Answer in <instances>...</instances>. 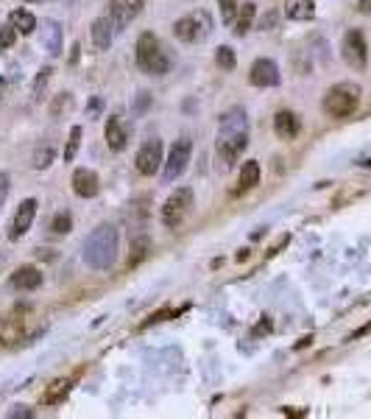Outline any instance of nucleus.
Here are the masks:
<instances>
[{"mask_svg":"<svg viewBox=\"0 0 371 419\" xmlns=\"http://www.w3.org/2000/svg\"><path fill=\"white\" fill-rule=\"evenodd\" d=\"M115 260H117V229L112 224H101L84 240V263L90 269L106 271Z\"/></svg>","mask_w":371,"mask_h":419,"instance_id":"f257e3e1","label":"nucleus"},{"mask_svg":"<svg viewBox=\"0 0 371 419\" xmlns=\"http://www.w3.org/2000/svg\"><path fill=\"white\" fill-rule=\"evenodd\" d=\"M137 67L148 76H165L171 70V59L165 56L159 39L151 31L140 34V39H137Z\"/></svg>","mask_w":371,"mask_h":419,"instance_id":"f03ea898","label":"nucleus"},{"mask_svg":"<svg viewBox=\"0 0 371 419\" xmlns=\"http://www.w3.org/2000/svg\"><path fill=\"white\" fill-rule=\"evenodd\" d=\"M360 104V90L355 84H335L333 90L324 95V112L329 117H349Z\"/></svg>","mask_w":371,"mask_h":419,"instance_id":"7ed1b4c3","label":"nucleus"},{"mask_svg":"<svg viewBox=\"0 0 371 419\" xmlns=\"http://www.w3.org/2000/svg\"><path fill=\"white\" fill-rule=\"evenodd\" d=\"M173 34L182 42H204L213 34V17L207 12H193L173 23Z\"/></svg>","mask_w":371,"mask_h":419,"instance_id":"20e7f679","label":"nucleus"},{"mask_svg":"<svg viewBox=\"0 0 371 419\" xmlns=\"http://www.w3.org/2000/svg\"><path fill=\"white\" fill-rule=\"evenodd\" d=\"M193 207V190L190 188H176V193L168 196V201L162 204V224L165 227H179L184 221V216Z\"/></svg>","mask_w":371,"mask_h":419,"instance_id":"39448f33","label":"nucleus"},{"mask_svg":"<svg viewBox=\"0 0 371 419\" xmlns=\"http://www.w3.org/2000/svg\"><path fill=\"white\" fill-rule=\"evenodd\" d=\"M190 154H193V143H190V137H182V140L173 143L168 159H165V165H162V177H165V182H176V179L187 171Z\"/></svg>","mask_w":371,"mask_h":419,"instance_id":"423d86ee","label":"nucleus"},{"mask_svg":"<svg viewBox=\"0 0 371 419\" xmlns=\"http://www.w3.org/2000/svg\"><path fill=\"white\" fill-rule=\"evenodd\" d=\"M249 146V132H218V157L224 162V168H232L237 162V157Z\"/></svg>","mask_w":371,"mask_h":419,"instance_id":"0eeeda50","label":"nucleus"},{"mask_svg":"<svg viewBox=\"0 0 371 419\" xmlns=\"http://www.w3.org/2000/svg\"><path fill=\"white\" fill-rule=\"evenodd\" d=\"M341 54H344L346 65L355 67V70H363V67L368 65V45H366L363 31H357V28L346 31L344 45H341Z\"/></svg>","mask_w":371,"mask_h":419,"instance_id":"6e6552de","label":"nucleus"},{"mask_svg":"<svg viewBox=\"0 0 371 419\" xmlns=\"http://www.w3.org/2000/svg\"><path fill=\"white\" fill-rule=\"evenodd\" d=\"M145 0H112L109 3V20L115 25V31H126L143 12Z\"/></svg>","mask_w":371,"mask_h":419,"instance_id":"1a4fd4ad","label":"nucleus"},{"mask_svg":"<svg viewBox=\"0 0 371 419\" xmlns=\"http://www.w3.org/2000/svg\"><path fill=\"white\" fill-rule=\"evenodd\" d=\"M134 165H137V171H140L143 177H154L159 168L165 165V159H162V143H159V140H148V143L137 151Z\"/></svg>","mask_w":371,"mask_h":419,"instance_id":"9d476101","label":"nucleus"},{"mask_svg":"<svg viewBox=\"0 0 371 419\" xmlns=\"http://www.w3.org/2000/svg\"><path fill=\"white\" fill-rule=\"evenodd\" d=\"M36 199H25L20 207H17V213H14V218H12V227H9V240H20L28 229H31V224H34V216H36Z\"/></svg>","mask_w":371,"mask_h":419,"instance_id":"9b49d317","label":"nucleus"},{"mask_svg":"<svg viewBox=\"0 0 371 419\" xmlns=\"http://www.w3.org/2000/svg\"><path fill=\"white\" fill-rule=\"evenodd\" d=\"M249 78H252L254 87H276V84L282 81L279 67H276V62H274V59H257V62L252 65Z\"/></svg>","mask_w":371,"mask_h":419,"instance_id":"f8f14e48","label":"nucleus"},{"mask_svg":"<svg viewBox=\"0 0 371 419\" xmlns=\"http://www.w3.org/2000/svg\"><path fill=\"white\" fill-rule=\"evenodd\" d=\"M73 190H75V196H81V199H95L98 190H101L98 174L90 171V168H78V171L73 174Z\"/></svg>","mask_w":371,"mask_h":419,"instance_id":"ddd939ff","label":"nucleus"},{"mask_svg":"<svg viewBox=\"0 0 371 419\" xmlns=\"http://www.w3.org/2000/svg\"><path fill=\"white\" fill-rule=\"evenodd\" d=\"M299 129H302V123H299V117L294 112H287V109L276 112V117H274V132H276L279 140H294L299 135Z\"/></svg>","mask_w":371,"mask_h":419,"instance_id":"4468645a","label":"nucleus"},{"mask_svg":"<svg viewBox=\"0 0 371 419\" xmlns=\"http://www.w3.org/2000/svg\"><path fill=\"white\" fill-rule=\"evenodd\" d=\"M106 146L112 148V151H123V148H126V143H129V129H126V126H123V120L120 117H109L106 120Z\"/></svg>","mask_w":371,"mask_h":419,"instance_id":"2eb2a0df","label":"nucleus"},{"mask_svg":"<svg viewBox=\"0 0 371 419\" xmlns=\"http://www.w3.org/2000/svg\"><path fill=\"white\" fill-rule=\"evenodd\" d=\"M12 285L17 291H36L39 285H43V271L34 269V266H20L12 274Z\"/></svg>","mask_w":371,"mask_h":419,"instance_id":"dca6fc26","label":"nucleus"},{"mask_svg":"<svg viewBox=\"0 0 371 419\" xmlns=\"http://www.w3.org/2000/svg\"><path fill=\"white\" fill-rule=\"evenodd\" d=\"M43 48L51 56H59L62 54V28H59V23H53V20H45L43 23Z\"/></svg>","mask_w":371,"mask_h":419,"instance_id":"f3484780","label":"nucleus"},{"mask_svg":"<svg viewBox=\"0 0 371 419\" xmlns=\"http://www.w3.org/2000/svg\"><path fill=\"white\" fill-rule=\"evenodd\" d=\"M112 31H115V25H112L109 17H98L93 23V42H95L98 51H109V45H112Z\"/></svg>","mask_w":371,"mask_h":419,"instance_id":"a211bd4d","label":"nucleus"},{"mask_svg":"<svg viewBox=\"0 0 371 419\" xmlns=\"http://www.w3.org/2000/svg\"><path fill=\"white\" fill-rule=\"evenodd\" d=\"M260 185V162L257 159H249V162H243V171H240V188L237 193H249Z\"/></svg>","mask_w":371,"mask_h":419,"instance_id":"6ab92c4d","label":"nucleus"},{"mask_svg":"<svg viewBox=\"0 0 371 419\" xmlns=\"http://www.w3.org/2000/svg\"><path fill=\"white\" fill-rule=\"evenodd\" d=\"M20 335H23V319L17 321L14 316H9L3 324H0V344H17L20 341Z\"/></svg>","mask_w":371,"mask_h":419,"instance_id":"aec40b11","label":"nucleus"},{"mask_svg":"<svg viewBox=\"0 0 371 419\" xmlns=\"http://www.w3.org/2000/svg\"><path fill=\"white\" fill-rule=\"evenodd\" d=\"M9 23H12L20 34H25V36L36 31V17H34L31 12H25V9H14L12 17H9Z\"/></svg>","mask_w":371,"mask_h":419,"instance_id":"412c9836","label":"nucleus"},{"mask_svg":"<svg viewBox=\"0 0 371 419\" xmlns=\"http://www.w3.org/2000/svg\"><path fill=\"white\" fill-rule=\"evenodd\" d=\"M254 14H257L254 3H243V6H240V12H237V23H235V34H237V36H243L246 31L252 28V23H254Z\"/></svg>","mask_w":371,"mask_h":419,"instance_id":"4be33fe9","label":"nucleus"},{"mask_svg":"<svg viewBox=\"0 0 371 419\" xmlns=\"http://www.w3.org/2000/svg\"><path fill=\"white\" fill-rule=\"evenodd\" d=\"M70 386H73V381H56V383H53V386L45 392V397H43V400H45L48 405H56V403H62V400L70 394Z\"/></svg>","mask_w":371,"mask_h":419,"instance_id":"5701e85b","label":"nucleus"},{"mask_svg":"<svg viewBox=\"0 0 371 419\" xmlns=\"http://www.w3.org/2000/svg\"><path fill=\"white\" fill-rule=\"evenodd\" d=\"M148 249H151V243H148V238L143 235V238H137L134 243H132V255H129V269H134L137 263H143L145 258H148Z\"/></svg>","mask_w":371,"mask_h":419,"instance_id":"b1692460","label":"nucleus"},{"mask_svg":"<svg viewBox=\"0 0 371 419\" xmlns=\"http://www.w3.org/2000/svg\"><path fill=\"white\" fill-rule=\"evenodd\" d=\"M53 157H56V148H53L51 143L39 146V148L34 151V168H36V171H43V168H48V165L53 162Z\"/></svg>","mask_w":371,"mask_h":419,"instance_id":"393cba45","label":"nucleus"},{"mask_svg":"<svg viewBox=\"0 0 371 419\" xmlns=\"http://www.w3.org/2000/svg\"><path fill=\"white\" fill-rule=\"evenodd\" d=\"M313 14H315V3H313V0H299L294 9H287V17H291V20H313Z\"/></svg>","mask_w":371,"mask_h":419,"instance_id":"a878e982","label":"nucleus"},{"mask_svg":"<svg viewBox=\"0 0 371 419\" xmlns=\"http://www.w3.org/2000/svg\"><path fill=\"white\" fill-rule=\"evenodd\" d=\"M215 62H218V67H221V70H226V73H229V70H235V65H237V62H235V51H232V48H226V45H221V48L215 51Z\"/></svg>","mask_w":371,"mask_h":419,"instance_id":"bb28decb","label":"nucleus"},{"mask_svg":"<svg viewBox=\"0 0 371 419\" xmlns=\"http://www.w3.org/2000/svg\"><path fill=\"white\" fill-rule=\"evenodd\" d=\"M78 146H81V126H73V129H70V140H67V148H64V162L75 159Z\"/></svg>","mask_w":371,"mask_h":419,"instance_id":"cd10ccee","label":"nucleus"},{"mask_svg":"<svg viewBox=\"0 0 371 419\" xmlns=\"http://www.w3.org/2000/svg\"><path fill=\"white\" fill-rule=\"evenodd\" d=\"M51 229H53L56 235H67V232L73 229V218H70V213H56Z\"/></svg>","mask_w":371,"mask_h":419,"instance_id":"c85d7f7f","label":"nucleus"},{"mask_svg":"<svg viewBox=\"0 0 371 419\" xmlns=\"http://www.w3.org/2000/svg\"><path fill=\"white\" fill-rule=\"evenodd\" d=\"M148 106H151V93H137V98L132 104V115L134 117H143L148 112Z\"/></svg>","mask_w":371,"mask_h":419,"instance_id":"c756f323","label":"nucleus"},{"mask_svg":"<svg viewBox=\"0 0 371 419\" xmlns=\"http://www.w3.org/2000/svg\"><path fill=\"white\" fill-rule=\"evenodd\" d=\"M218 6H221V20L229 25L235 23V14H237V0H218Z\"/></svg>","mask_w":371,"mask_h":419,"instance_id":"7c9ffc66","label":"nucleus"},{"mask_svg":"<svg viewBox=\"0 0 371 419\" xmlns=\"http://www.w3.org/2000/svg\"><path fill=\"white\" fill-rule=\"evenodd\" d=\"M14 39H17V28H14L12 23H9V25H0V51H3V48H12Z\"/></svg>","mask_w":371,"mask_h":419,"instance_id":"2f4dec72","label":"nucleus"},{"mask_svg":"<svg viewBox=\"0 0 371 419\" xmlns=\"http://www.w3.org/2000/svg\"><path fill=\"white\" fill-rule=\"evenodd\" d=\"M9 174H3L0 171V207H3V201H6V196H9Z\"/></svg>","mask_w":371,"mask_h":419,"instance_id":"473e14b6","label":"nucleus"},{"mask_svg":"<svg viewBox=\"0 0 371 419\" xmlns=\"http://www.w3.org/2000/svg\"><path fill=\"white\" fill-rule=\"evenodd\" d=\"M276 20H279V14H276V12L271 9V12H268V14L263 17V23H260V28H263V31H268V28H274V25H276Z\"/></svg>","mask_w":371,"mask_h":419,"instance_id":"72a5a7b5","label":"nucleus"},{"mask_svg":"<svg viewBox=\"0 0 371 419\" xmlns=\"http://www.w3.org/2000/svg\"><path fill=\"white\" fill-rule=\"evenodd\" d=\"M51 73H53V70H51V67H45L43 73H39V76H36V84H34V87H36V90H43V87H45V81H48V76H51Z\"/></svg>","mask_w":371,"mask_h":419,"instance_id":"f704fd0d","label":"nucleus"},{"mask_svg":"<svg viewBox=\"0 0 371 419\" xmlns=\"http://www.w3.org/2000/svg\"><path fill=\"white\" fill-rule=\"evenodd\" d=\"M9 416H14V419H17V416H23V419H28V416H34V411H25V408H14Z\"/></svg>","mask_w":371,"mask_h":419,"instance_id":"c9c22d12","label":"nucleus"},{"mask_svg":"<svg viewBox=\"0 0 371 419\" xmlns=\"http://www.w3.org/2000/svg\"><path fill=\"white\" fill-rule=\"evenodd\" d=\"M357 9H360L363 14H371V0H357Z\"/></svg>","mask_w":371,"mask_h":419,"instance_id":"e433bc0d","label":"nucleus"},{"mask_svg":"<svg viewBox=\"0 0 371 419\" xmlns=\"http://www.w3.org/2000/svg\"><path fill=\"white\" fill-rule=\"evenodd\" d=\"M78 51H81V48H78V42H75V45H73V56H70V62H78Z\"/></svg>","mask_w":371,"mask_h":419,"instance_id":"4c0bfd02","label":"nucleus"},{"mask_svg":"<svg viewBox=\"0 0 371 419\" xmlns=\"http://www.w3.org/2000/svg\"><path fill=\"white\" fill-rule=\"evenodd\" d=\"M28 3H43V0H28Z\"/></svg>","mask_w":371,"mask_h":419,"instance_id":"58836bf2","label":"nucleus"}]
</instances>
